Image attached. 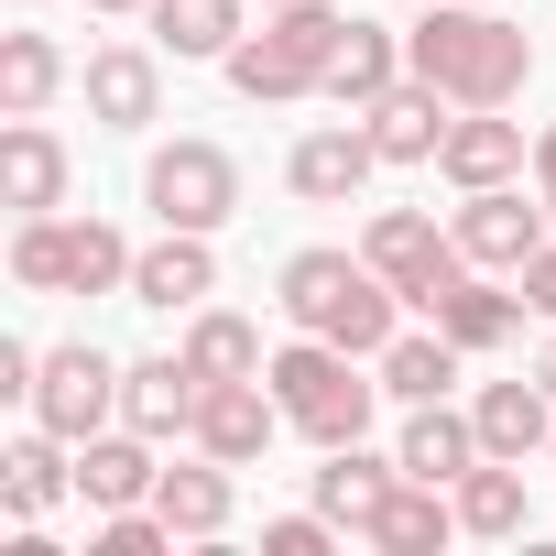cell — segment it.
I'll list each match as a JSON object with an SVG mask.
<instances>
[{
	"label": "cell",
	"instance_id": "1",
	"mask_svg": "<svg viewBox=\"0 0 556 556\" xmlns=\"http://www.w3.org/2000/svg\"><path fill=\"white\" fill-rule=\"evenodd\" d=\"M404 66L426 88H447L458 110H513L523 77H534V45H523V23L491 12V0H437V12L404 34Z\"/></svg>",
	"mask_w": 556,
	"mask_h": 556
},
{
	"label": "cell",
	"instance_id": "2",
	"mask_svg": "<svg viewBox=\"0 0 556 556\" xmlns=\"http://www.w3.org/2000/svg\"><path fill=\"white\" fill-rule=\"evenodd\" d=\"M273 306H285V328H306V339H339V350H361V361H382L404 328V295L371 273V251H295L285 273H273Z\"/></svg>",
	"mask_w": 556,
	"mask_h": 556
},
{
	"label": "cell",
	"instance_id": "3",
	"mask_svg": "<svg viewBox=\"0 0 556 556\" xmlns=\"http://www.w3.org/2000/svg\"><path fill=\"white\" fill-rule=\"evenodd\" d=\"M339 34H350V12H328V0H273L262 34H240V45L218 55V77H229L240 99H262V110H295V99L328 88Z\"/></svg>",
	"mask_w": 556,
	"mask_h": 556
},
{
	"label": "cell",
	"instance_id": "4",
	"mask_svg": "<svg viewBox=\"0 0 556 556\" xmlns=\"http://www.w3.org/2000/svg\"><path fill=\"white\" fill-rule=\"evenodd\" d=\"M262 382H273V404H285V426L317 437V447L371 437V404H382V371L361 350H339V339H306V328H295V350L262 361Z\"/></svg>",
	"mask_w": 556,
	"mask_h": 556
},
{
	"label": "cell",
	"instance_id": "5",
	"mask_svg": "<svg viewBox=\"0 0 556 556\" xmlns=\"http://www.w3.org/2000/svg\"><path fill=\"white\" fill-rule=\"evenodd\" d=\"M142 207H153V229H207V240H218V229L240 218V153L175 131V142L142 164Z\"/></svg>",
	"mask_w": 556,
	"mask_h": 556
},
{
	"label": "cell",
	"instance_id": "6",
	"mask_svg": "<svg viewBox=\"0 0 556 556\" xmlns=\"http://www.w3.org/2000/svg\"><path fill=\"white\" fill-rule=\"evenodd\" d=\"M361 251H371V273H382V285H393L415 317H437V295L480 273V262L458 251V229H437L426 207H382V218L361 229Z\"/></svg>",
	"mask_w": 556,
	"mask_h": 556
},
{
	"label": "cell",
	"instance_id": "7",
	"mask_svg": "<svg viewBox=\"0 0 556 556\" xmlns=\"http://www.w3.org/2000/svg\"><path fill=\"white\" fill-rule=\"evenodd\" d=\"M121 371H131V361H110L99 339L45 350V371H34V426H55L66 447H88V437L121 415Z\"/></svg>",
	"mask_w": 556,
	"mask_h": 556
},
{
	"label": "cell",
	"instance_id": "8",
	"mask_svg": "<svg viewBox=\"0 0 556 556\" xmlns=\"http://www.w3.org/2000/svg\"><path fill=\"white\" fill-rule=\"evenodd\" d=\"M458 251L480 262V273H523L545 240H556V218H545V197H523V186H469L458 197Z\"/></svg>",
	"mask_w": 556,
	"mask_h": 556
},
{
	"label": "cell",
	"instance_id": "9",
	"mask_svg": "<svg viewBox=\"0 0 556 556\" xmlns=\"http://www.w3.org/2000/svg\"><path fill=\"white\" fill-rule=\"evenodd\" d=\"M273 437H285V404H273V382H262V371H240V382H207V393H197L186 447H207V458L251 469V458H273Z\"/></svg>",
	"mask_w": 556,
	"mask_h": 556
},
{
	"label": "cell",
	"instance_id": "10",
	"mask_svg": "<svg viewBox=\"0 0 556 556\" xmlns=\"http://www.w3.org/2000/svg\"><path fill=\"white\" fill-rule=\"evenodd\" d=\"M77 88H88L99 131H153L164 121V45H99L77 66Z\"/></svg>",
	"mask_w": 556,
	"mask_h": 556
},
{
	"label": "cell",
	"instance_id": "11",
	"mask_svg": "<svg viewBox=\"0 0 556 556\" xmlns=\"http://www.w3.org/2000/svg\"><path fill=\"white\" fill-rule=\"evenodd\" d=\"M447 110H458V99H447V88H426V77L404 66V77L361 110V131L382 142V164H437V153H447Z\"/></svg>",
	"mask_w": 556,
	"mask_h": 556
},
{
	"label": "cell",
	"instance_id": "12",
	"mask_svg": "<svg viewBox=\"0 0 556 556\" xmlns=\"http://www.w3.org/2000/svg\"><path fill=\"white\" fill-rule=\"evenodd\" d=\"M371 175H382V142H371V131H350V121H328V131H306V142L285 153V186H295L306 207H350Z\"/></svg>",
	"mask_w": 556,
	"mask_h": 556
},
{
	"label": "cell",
	"instance_id": "13",
	"mask_svg": "<svg viewBox=\"0 0 556 556\" xmlns=\"http://www.w3.org/2000/svg\"><path fill=\"white\" fill-rule=\"evenodd\" d=\"M361 545H371V556H447V545H458V502L404 469V480L382 491V513L361 523Z\"/></svg>",
	"mask_w": 556,
	"mask_h": 556
},
{
	"label": "cell",
	"instance_id": "14",
	"mask_svg": "<svg viewBox=\"0 0 556 556\" xmlns=\"http://www.w3.org/2000/svg\"><path fill=\"white\" fill-rule=\"evenodd\" d=\"M218 295V251H207V229H164L142 262H131V306H164V317H197Z\"/></svg>",
	"mask_w": 556,
	"mask_h": 556
},
{
	"label": "cell",
	"instance_id": "15",
	"mask_svg": "<svg viewBox=\"0 0 556 556\" xmlns=\"http://www.w3.org/2000/svg\"><path fill=\"white\" fill-rule=\"evenodd\" d=\"M523 121H502V110H458L447 121V153H437V175L469 197V186H523Z\"/></svg>",
	"mask_w": 556,
	"mask_h": 556
},
{
	"label": "cell",
	"instance_id": "16",
	"mask_svg": "<svg viewBox=\"0 0 556 556\" xmlns=\"http://www.w3.org/2000/svg\"><path fill=\"white\" fill-rule=\"evenodd\" d=\"M153 447L164 437H142V426H99L88 447H77V491H88V513H131V502H153Z\"/></svg>",
	"mask_w": 556,
	"mask_h": 556
},
{
	"label": "cell",
	"instance_id": "17",
	"mask_svg": "<svg viewBox=\"0 0 556 556\" xmlns=\"http://www.w3.org/2000/svg\"><path fill=\"white\" fill-rule=\"evenodd\" d=\"M229 502H240V469H229V458H207V447H197L186 469H164V480H153V513L175 523V545H218V534H229Z\"/></svg>",
	"mask_w": 556,
	"mask_h": 556
},
{
	"label": "cell",
	"instance_id": "18",
	"mask_svg": "<svg viewBox=\"0 0 556 556\" xmlns=\"http://www.w3.org/2000/svg\"><path fill=\"white\" fill-rule=\"evenodd\" d=\"M469 426H480V447L491 458H545L556 447V393L523 371V382H480L469 393Z\"/></svg>",
	"mask_w": 556,
	"mask_h": 556
},
{
	"label": "cell",
	"instance_id": "19",
	"mask_svg": "<svg viewBox=\"0 0 556 556\" xmlns=\"http://www.w3.org/2000/svg\"><path fill=\"white\" fill-rule=\"evenodd\" d=\"M66 142L45 131V110L34 121H0V207H23V218H45V207H66Z\"/></svg>",
	"mask_w": 556,
	"mask_h": 556
},
{
	"label": "cell",
	"instance_id": "20",
	"mask_svg": "<svg viewBox=\"0 0 556 556\" xmlns=\"http://www.w3.org/2000/svg\"><path fill=\"white\" fill-rule=\"evenodd\" d=\"M197 393H207V371H197L186 350L131 361V371H121V426H142V437H186V426H197Z\"/></svg>",
	"mask_w": 556,
	"mask_h": 556
},
{
	"label": "cell",
	"instance_id": "21",
	"mask_svg": "<svg viewBox=\"0 0 556 556\" xmlns=\"http://www.w3.org/2000/svg\"><path fill=\"white\" fill-rule=\"evenodd\" d=\"M142 34H153L175 66H218V55L251 34V0H153V12H142Z\"/></svg>",
	"mask_w": 556,
	"mask_h": 556
},
{
	"label": "cell",
	"instance_id": "22",
	"mask_svg": "<svg viewBox=\"0 0 556 556\" xmlns=\"http://www.w3.org/2000/svg\"><path fill=\"white\" fill-rule=\"evenodd\" d=\"M393 77H404V34H393V23H361V12H350V34H339V66H328V88H317V99L361 121V110H371V99H382Z\"/></svg>",
	"mask_w": 556,
	"mask_h": 556
},
{
	"label": "cell",
	"instance_id": "23",
	"mask_svg": "<svg viewBox=\"0 0 556 556\" xmlns=\"http://www.w3.org/2000/svg\"><path fill=\"white\" fill-rule=\"evenodd\" d=\"M66 491H77V469H66V437L55 426H34V437L0 447V502H12V523H45Z\"/></svg>",
	"mask_w": 556,
	"mask_h": 556
},
{
	"label": "cell",
	"instance_id": "24",
	"mask_svg": "<svg viewBox=\"0 0 556 556\" xmlns=\"http://www.w3.org/2000/svg\"><path fill=\"white\" fill-rule=\"evenodd\" d=\"M458 361H469V350H458V339H447V328L426 317V328H404V339H393V350H382L371 371H382V404H447Z\"/></svg>",
	"mask_w": 556,
	"mask_h": 556
},
{
	"label": "cell",
	"instance_id": "25",
	"mask_svg": "<svg viewBox=\"0 0 556 556\" xmlns=\"http://www.w3.org/2000/svg\"><path fill=\"white\" fill-rule=\"evenodd\" d=\"M393 458H404L415 480H437V491H447V480H458V469H480L491 447H480V426H469L458 404H404V447H393Z\"/></svg>",
	"mask_w": 556,
	"mask_h": 556
},
{
	"label": "cell",
	"instance_id": "26",
	"mask_svg": "<svg viewBox=\"0 0 556 556\" xmlns=\"http://www.w3.org/2000/svg\"><path fill=\"white\" fill-rule=\"evenodd\" d=\"M437 328H447L469 361H491V350H513V339H523V295H502L491 273H469V285H447V295H437Z\"/></svg>",
	"mask_w": 556,
	"mask_h": 556
},
{
	"label": "cell",
	"instance_id": "27",
	"mask_svg": "<svg viewBox=\"0 0 556 556\" xmlns=\"http://www.w3.org/2000/svg\"><path fill=\"white\" fill-rule=\"evenodd\" d=\"M393 480H404V458H371V447L350 437V447H328V469H317V513L361 534V523L382 513V491H393Z\"/></svg>",
	"mask_w": 556,
	"mask_h": 556
},
{
	"label": "cell",
	"instance_id": "28",
	"mask_svg": "<svg viewBox=\"0 0 556 556\" xmlns=\"http://www.w3.org/2000/svg\"><path fill=\"white\" fill-rule=\"evenodd\" d=\"M55 88H66V45L55 34H34V23L0 34V121H34Z\"/></svg>",
	"mask_w": 556,
	"mask_h": 556
},
{
	"label": "cell",
	"instance_id": "29",
	"mask_svg": "<svg viewBox=\"0 0 556 556\" xmlns=\"http://www.w3.org/2000/svg\"><path fill=\"white\" fill-rule=\"evenodd\" d=\"M447 502H458V534H523V458H480V469H458Z\"/></svg>",
	"mask_w": 556,
	"mask_h": 556
},
{
	"label": "cell",
	"instance_id": "30",
	"mask_svg": "<svg viewBox=\"0 0 556 556\" xmlns=\"http://www.w3.org/2000/svg\"><path fill=\"white\" fill-rule=\"evenodd\" d=\"M131 240L110 218H66V295H131Z\"/></svg>",
	"mask_w": 556,
	"mask_h": 556
},
{
	"label": "cell",
	"instance_id": "31",
	"mask_svg": "<svg viewBox=\"0 0 556 556\" xmlns=\"http://www.w3.org/2000/svg\"><path fill=\"white\" fill-rule=\"evenodd\" d=\"M186 361H197L207 382H240V371H262V328L229 317V306H197V317H186Z\"/></svg>",
	"mask_w": 556,
	"mask_h": 556
},
{
	"label": "cell",
	"instance_id": "32",
	"mask_svg": "<svg viewBox=\"0 0 556 556\" xmlns=\"http://www.w3.org/2000/svg\"><path fill=\"white\" fill-rule=\"evenodd\" d=\"M12 285L23 295H66V207H45V218L12 229Z\"/></svg>",
	"mask_w": 556,
	"mask_h": 556
},
{
	"label": "cell",
	"instance_id": "33",
	"mask_svg": "<svg viewBox=\"0 0 556 556\" xmlns=\"http://www.w3.org/2000/svg\"><path fill=\"white\" fill-rule=\"evenodd\" d=\"M88 556H175V523H164L153 502H131V513H99Z\"/></svg>",
	"mask_w": 556,
	"mask_h": 556
},
{
	"label": "cell",
	"instance_id": "34",
	"mask_svg": "<svg viewBox=\"0 0 556 556\" xmlns=\"http://www.w3.org/2000/svg\"><path fill=\"white\" fill-rule=\"evenodd\" d=\"M328 534H339L328 513H273L262 523V556H328Z\"/></svg>",
	"mask_w": 556,
	"mask_h": 556
},
{
	"label": "cell",
	"instance_id": "35",
	"mask_svg": "<svg viewBox=\"0 0 556 556\" xmlns=\"http://www.w3.org/2000/svg\"><path fill=\"white\" fill-rule=\"evenodd\" d=\"M34 371H45L34 339H0V393H12V404H34Z\"/></svg>",
	"mask_w": 556,
	"mask_h": 556
},
{
	"label": "cell",
	"instance_id": "36",
	"mask_svg": "<svg viewBox=\"0 0 556 556\" xmlns=\"http://www.w3.org/2000/svg\"><path fill=\"white\" fill-rule=\"evenodd\" d=\"M513 285H523V306H534V317H545V328H556V240H545V251H534V262H523V273H513Z\"/></svg>",
	"mask_w": 556,
	"mask_h": 556
},
{
	"label": "cell",
	"instance_id": "37",
	"mask_svg": "<svg viewBox=\"0 0 556 556\" xmlns=\"http://www.w3.org/2000/svg\"><path fill=\"white\" fill-rule=\"evenodd\" d=\"M534 197H545V218H556V121L534 131Z\"/></svg>",
	"mask_w": 556,
	"mask_h": 556
},
{
	"label": "cell",
	"instance_id": "38",
	"mask_svg": "<svg viewBox=\"0 0 556 556\" xmlns=\"http://www.w3.org/2000/svg\"><path fill=\"white\" fill-rule=\"evenodd\" d=\"M534 382H545V393H556V328H545V350H534Z\"/></svg>",
	"mask_w": 556,
	"mask_h": 556
},
{
	"label": "cell",
	"instance_id": "39",
	"mask_svg": "<svg viewBox=\"0 0 556 556\" xmlns=\"http://www.w3.org/2000/svg\"><path fill=\"white\" fill-rule=\"evenodd\" d=\"M88 12H110V23H131V12H153V0H88Z\"/></svg>",
	"mask_w": 556,
	"mask_h": 556
},
{
	"label": "cell",
	"instance_id": "40",
	"mask_svg": "<svg viewBox=\"0 0 556 556\" xmlns=\"http://www.w3.org/2000/svg\"><path fill=\"white\" fill-rule=\"evenodd\" d=\"M12 12H45V0H12Z\"/></svg>",
	"mask_w": 556,
	"mask_h": 556
},
{
	"label": "cell",
	"instance_id": "41",
	"mask_svg": "<svg viewBox=\"0 0 556 556\" xmlns=\"http://www.w3.org/2000/svg\"><path fill=\"white\" fill-rule=\"evenodd\" d=\"M262 12H273V0H262Z\"/></svg>",
	"mask_w": 556,
	"mask_h": 556
},
{
	"label": "cell",
	"instance_id": "42",
	"mask_svg": "<svg viewBox=\"0 0 556 556\" xmlns=\"http://www.w3.org/2000/svg\"><path fill=\"white\" fill-rule=\"evenodd\" d=\"M545 458H556V447H545Z\"/></svg>",
	"mask_w": 556,
	"mask_h": 556
}]
</instances>
